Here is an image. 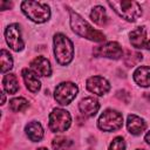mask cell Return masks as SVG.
<instances>
[{"instance_id": "obj_6", "label": "cell", "mask_w": 150, "mask_h": 150, "mask_svg": "<svg viewBox=\"0 0 150 150\" xmlns=\"http://www.w3.org/2000/svg\"><path fill=\"white\" fill-rule=\"evenodd\" d=\"M71 123L70 114L61 108H55L49 114V129L53 132H63L66 131Z\"/></svg>"}, {"instance_id": "obj_7", "label": "cell", "mask_w": 150, "mask_h": 150, "mask_svg": "<svg viewBox=\"0 0 150 150\" xmlns=\"http://www.w3.org/2000/svg\"><path fill=\"white\" fill-rule=\"evenodd\" d=\"M77 93H79V88L75 83L62 82L56 86L54 91V98L59 104L66 105V104H69L76 97Z\"/></svg>"}, {"instance_id": "obj_12", "label": "cell", "mask_w": 150, "mask_h": 150, "mask_svg": "<svg viewBox=\"0 0 150 150\" xmlns=\"http://www.w3.org/2000/svg\"><path fill=\"white\" fill-rule=\"evenodd\" d=\"M79 109L81 114L86 117H93L100 109V103L94 97H84L79 103Z\"/></svg>"}, {"instance_id": "obj_9", "label": "cell", "mask_w": 150, "mask_h": 150, "mask_svg": "<svg viewBox=\"0 0 150 150\" xmlns=\"http://www.w3.org/2000/svg\"><path fill=\"white\" fill-rule=\"evenodd\" d=\"M93 53L95 56H103V57H108L112 60H118L123 56V50H122L121 45L115 41H110V42L95 47L93 49Z\"/></svg>"}, {"instance_id": "obj_15", "label": "cell", "mask_w": 150, "mask_h": 150, "mask_svg": "<svg viewBox=\"0 0 150 150\" xmlns=\"http://www.w3.org/2000/svg\"><path fill=\"white\" fill-rule=\"evenodd\" d=\"M21 74H22V77H23V81H25L27 89L32 93H38L41 88V82L38 79L36 74L32 69H28V68L22 69Z\"/></svg>"}, {"instance_id": "obj_22", "label": "cell", "mask_w": 150, "mask_h": 150, "mask_svg": "<svg viewBox=\"0 0 150 150\" xmlns=\"http://www.w3.org/2000/svg\"><path fill=\"white\" fill-rule=\"evenodd\" d=\"M9 108L12 111L20 112L28 108V101L23 97H15L9 101Z\"/></svg>"}, {"instance_id": "obj_4", "label": "cell", "mask_w": 150, "mask_h": 150, "mask_svg": "<svg viewBox=\"0 0 150 150\" xmlns=\"http://www.w3.org/2000/svg\"><path fill=\"white\" fill-rule=\"evenodd\" d=\"M108 5L123 19L127 21L134 22L142 15V7L136 1H127V0H114L108 1Z\"/></svg>"}, {"instance_id": "obj_26", "label": "cell", "mask_w": 150, "mask_h": 150, "mask_svg": "<svg viewBox=\"0 0 150 150\" xmlns=\"http://www.w3.org/2000/svg\"><path fill=\"white\" fill-rule=\"evenodd\" d=\"M144 139H145V142L150 145V131H148L146 134H145V136H144Z\"/></svg>"}, {"instance_id": "obj_3", "label": "cell", "mask_w": 150, "mask_h": 150, "mask_svg": "<svg viewBox=\"0 0 150 150\" xmlns=\"http://www.w3.org/2000/svg\"><path fill=\"white\" fill-rule=\"evenodd\" d=\"M21 11L32 21L36 23L46 22L50 18V8L45 2L26 0L21 2Z\"/></svg>"}, {"instance_id": "obj_29", "label": "cell", "mask_w": 150, "mask_h": 150, "mask_svg": "<svg viewBox=\"0 0 150 150\" xmlns=\"http://www.w3.org/2000/svg\"><path fill=\"white\" fill-rule=\"evenodd\" d=\"M137 150H142V149H137Z\"/></svg>"}, {"instance_id": "obj_24", "label": "cell", "mask_w": 150, "mask_h": 150, "mask_svg": "<svg viewBox=\"0 0 150 150\" xmlns=\"http://www.w3.org/2000/svg\"><path fill=\"white\" fill-rule=\"evenodd\" d=\"M124 149H125L124 139L120 136L115 137L112 139V142L110 143V145H109V150H124Z\"/></svg>"}, {"instance_id": "obj_16", "label": "cell", "mask_w": 150, "mask_h": 150, "mask_svg": "<svg viewBox=\"0 0 150 150\" xmlns=\"http://www.w3.org/2000/svg\"><path fill=\"white\" fill-rule=\"evenodd\" d=\"M134 81L139 87H150V67L141 66L134 71Z\"/></svg>"}, {"instance_id": "obj_11", "label": "cell", "mask_w": 150, "mask_h": 150, "mask_svg": "<svg viewBox=\"0 0 150 150\" xmlns=\"http://www.w3.org/2000/svg\"><path fill=\"white\" fill-rule=\"evenodd\" d=\"M87 89L93 93L96 94L98 96H102L104 94H107L110 90V83L108 82L107 79L102 77V76H91L87 80Z\"/></svg>"}, {"instance_id": "obj_18", "label": "cell", "mask_w": 150, "mask_h": 150, "mask_svg": "<svg viewBox=\"0 0 150 150\" xmlns=\"http://www.w3.org/2000/svg\"><path fill=\"white\" fill-rule=\"evenodd\" d=\"M90 18L98 26H104L108 22L107 12H105L104 7H102V6H95L90 12Z\"/></svg>"}, {"instance_id": "obj_1", "label": "cell", "mask_w": 150, "mask_h": 150, "mask_svg": "<svg viewBox=\"0 0 150 150\" xmlns=\"http://www.w3.org/2000/svg\"><path fill=\"white\" fill-rule=\"evenodd\" d=\"M69 14H70V26L74 33L95 42H103L105 40V35L102 32L94 29L80 14H77L74 11H69Z\"/></svg>"}, {"instance_id": "obj_17", "label": "cell", "mask_w": 150, "mask_h": 150, "mask_svg": "<svg viewBox=\"0 0 150 150\" xmlns=\"http://www.w3.org/2000/svg\"><path fill=\"white\" fill-rule=\"evenodd\" d=\"M25 130H26V134H27L28 138L30 141H33V142H40L42 139V137H43V128L36 121L29 122L26 125Z\"/></svg>"}, {"instance_id": "obj_28", "label": "cell", "mask_w": 150, "mask_h": 150, "mask_svg": "<svg viewBox=\"0 0 150 150\" xmlns=\"http://www.w3.org/2000/svg\"><path fill=\"white\" fill-rule=\"evenodd\" d=\"M38 150H48V149H47V148H39Z\"/></svg>"}, {"instance_id": "obj_23", "label": "cell", "mask_w": 150, "mask_h": 150, "mask_svg": "<svg viewBox=\"0 0 150 150\" xmlns=\"http://www.w3.org/2000/svg\"><path fill=\"white\" fill-rule=\"evenodd\" d=\"M143 59V55L138 52H130L128 50L127 52V55L124 57V63L128 66V67H134L136 66L137 63H139Z\"/></svg>"}, {"instance_id": "obj_25", "label": "cell", "mask_w": 150, "mask_h": 150, "mask_svg": "<svg viewBox=\"0 0 150 150\" xmlns=\"http://www.w3.org/2000/svg\"><path fill=\"white\" fill-rule=\"evenodd\" d=\"M12 7V2L9 1H0V9H9Z\"/></svg>"}, {"instance_id": "obj_2", "label": "cell", "mask_w": 150, "mask_h": 150, "mask_svg": "<svg viewBox=\"0 0 150 150\" xmlns=\"http://www.w3.org/2000/svg\"><path fill=\"white\" fill-rule=\"evenodd\" d=\"M54 54L59 64L67 66L74 57V45L62 33L54 35Z\"/></svg>"}, {"instance_id": "obj_27", "label": "cell", "mask_w": 150, "mask_h": 150, "mask_svg": "<svg viewBox=\"0 0 150 150\" xmlns=\"http://www.w3.org/2000/svg\"><path fill=\"white\" fill-rule=\"evenodd\" d=\"M5 100H6L5 94H4V93H1V104H4V103H5Z\"/></svg>"}, {"instance_id": "obj_14", "label": "cell", "mask_w": 150, "mask_h": 150, "mask_svg": "<svg viewBox=\"0 0 150 150\" xmlns=\"http://www.w3.org/2000/svg\"><path fill=\"white\" fill-rule=\"evenodd\" d=\"M127 128H128V131L132 135H141L145 128H146V123L145 121L135 115V114H131L128 116V120H127Z\"/></svg>"}, {"instance_id": "obj_21", "label": "cell", "mask_w": 150, "mask_h": 150, "mask_svg": "<svg viewBox=\"0 0 150 150\" xmlns=\"http://www.w3.org/2000/svg\"><path fill=\"white\" fill-rule=\"evenodd\" d=\"M0 66H1V73L2 74H5L6 71H8L13 68L12 55L6 49H1V52H0Z\"/></svg>"}, {"instance_id": "obj_8", "label": "cell", "mask_w": 150, "mask_h": 150, "mask_svg": "<svg viewBox=\"0 0 150 150\" xmlns=\"http://www.w3.org/2000/svg\"><path fill=\"white\" fill-rule=\"evenodd\" d=\"M5 39L11 49L20 52L23 49V40L21 38V29L18 23H12L5 29Z\"/></svg>"}, {"instance_id": "obj_5", "label": "cell", "mask_w": 150, "mask_h": 150, "mask_svg": "<svg viewBox=\"0 0 150 150\" xmlns=\"http://www.w3.org/2000/svg\"><path fill=\"white\" fill-rule=\"evenodd\" d=\"M97 125L101 130L108 131V132L118 130L123 125V116L117 110L107 109L101 114V116L97 121Z\"/></svg>"}, {"instance_id": "obj_10", "label": "cell", "mask_w": 150, "mask_h": 150, "mask_svg": "<svg viewBox=\"0 0 150 150\" xmlns=\"http://www.w3.org/2000/svg\"><path fill=\"white\" fill-rule=\"evenodd\" d=\"M130 43L137 49H148L150 50V39L146 36V29L144 26L137 27L130 32Z\"/></svg>"}, {"instance_id": "obj_19", "label": "cell", "mask_w": 150, "mask_h": 150, "mask_svg": "<svg viewBox=\"0 0 150 150\" xmlns=\"http://www.w3.org/2000/svg\"><path fill=\"white\" fill-rule=\"evenodd\" d=\"M2 86H4V89L8 93V94H15L18 90H19V82H18V79L14 74H6L2 79Z\"/></svg>"}, {"instance_id": "obj_20", "label": "cell", "mask_w": 150, "mask_h": 150, "mask_svg": "<svg viewBox=\"0 0 150 150\" xmlns=\"http://www.w3.org/2000/svg\"><path fill=\"white\" fill-rule=\"evenodd\" d=\"M54 150H71L74 143L70 138L64 137V136H57L53 139L52 143Z\"/></svg>"}, {"instance_id": "obj_13", "label": "cell", "mask_w": 150, "mask_h": 150, "mask_svg": "<svg viewBox=\"0 0 150 150\" xmlns=\"http://www.w3.org/2000/svg\"><path fill=\"white\" fill-rule=\"evenodd\" d=\"M30 68L35 74L40 76H50L52 74L50 62L43 56H36L34 60H32Z\"/></svg>"}]
</instances>
